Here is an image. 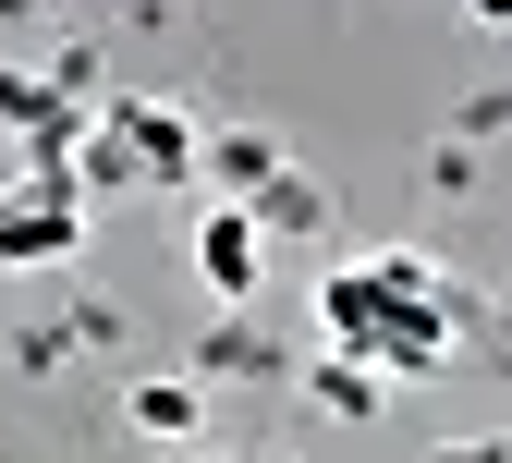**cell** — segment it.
<instances>
[{"mask_svg":"<svg viewBox=\"0 0 512 463\" xmlns=\"http://www.w3.org/2000/svg\"><path fill=\"white\" fill-rule=\"evenodd\" d=\"M183 171H196V122H183L171 98H110L98 110V159L74 183L110 195V183H183Z\"/></svg>","mask_w":512,"mask_h":463,"instance_id":"cell-1","label":"cell"},{"mask_svg":"<svg viewBox=\"0 0 512 463\" xmlns=\"http://www.w3.org/2000/svg\"><path fill=\"white\" fill-rule=\"evenodd\" d=\"M86 244V183L74 171H25L0 195V269H61Z\"/></svg>","mask_w":512,"mask_h":463,"instance_id":"cell-2","label":"cell"},{"mask_svg":"<svg viewBox=\"0 0 512 463\" xmlns=\"http://www.w3.org/2000/svg\"><path fill=\"white\" fill-rule=\"evenodd\" d=\"M196 281L220 293V305H256V281H269V220L256 208H196Z\"/></svg>","mask_w":512,"mask_h":463,"instance_id":"cell-3","label":"cell"},{"mask_svg":"<svg viewBox=\"0 0 512 463\" xmlns=\"http://www.w3.org/2000/svg\"><path fill=\"white\" fill-rule=\"evenodd\" d=\"M122 415H135V439H159V451H196L208 390H196V378H135V390H122Z\"/></svg>","mask_w":512,"mask_h":463,"instance_id":"cell-4","label":"cell"},{"mask_svg":"<svg viewBox=\"0 0 512 463\" xmlns=\"http://www.w3.org/2000/svg\"><path fill=\"white\" fill-rule=\"evenodd\" d=\"M305 390H317V415H378V403H391V366H366V354H317Z\"/></svg>","mask_w":512,"mask_h":463,"instance_id":"cell-5","label":"cell"},{"mask_svg":"<svg viewBox=\"0 0 512 463\" xmlns=\"http://www.w3.org/2000/svg\"><path fill=\"white\" fill-rule=\"evenodd\" d=\"M256 220H269V232H317V220H330V208H317V183H269V195H256Z\"/></svg>","mask_w":512,"mask_h":463,"instance_id":"cell-6","label":"cell"},{"mask_svg":"<svg viewBox=\"0 0 512 463\" xmlns=\"http://www.w3.org/2000/svg\"><path fill=\"white\" fill-rule=\"evenodd\" d=\"M439 463H512V439H452Z\"/></svg>","mask_w":512,"mask_h":463,"instance_id":"cell-7","label":"cell"},{"mask_svg":"<svg viewBox=\"0 0 512 463\" xmlns=\"http://www.w3.org/2000/svg\"><path fill=\"white\" fill-rule=\"evenodd\" d=\"M464 13H476V25H488V37H512V0H464Z\"/></svg>","mask_w":512,"mask_h":463,"instance_id":"cell-8","label":"cell"},{"mask_svg":"<svg viewBox=\"0 0 512 463\" xmlns=\"http://www.w3.org/2000/svg\"><path fill=\"white\" fill-rule=\"evenodd\" d=\"M13 13H25V0H0V25H13Z\"/></svg>","mask_w":512,"mask_h":463,"instance_id":"cell-9","label":"cell"},{"mask_svg":"<svg viewBox=\"0 0 512 463\" xmlns=\"http://www.w3.org/2000/svg\"><path fill=\"white\" fill-rule=\"evenodd\" d=\"M171 463H208V451H171Z\"/></svg>","mask_w":512,"mask_h":463,"instance_id":"cell-10","label":"cell"}]
</instances>
